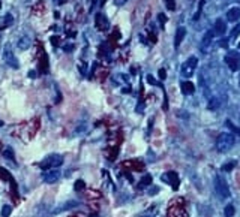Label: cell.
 <instances>
[{
    "label": "cell",
    "instance_id": "1",
    "mask_svg": "<svg viewBox=\"0 0 240 217\" xmlns=\"http://www.w3.org/2000/svg\"><path fill=\"white\" fill-rule=\"evenodd\" d=\"M234 145V135L233 133H221L216 139V150L219 153H227Z\"/></svg>",
    "mask_w": 240,
    "mask_h": 217
},
{
    "label": "cell",
    "instance_id": "2",
    "mask_svg": "<svg viewBox=\"0 0 240 217\" xmlns=\"http://www.w3.org/2000/svg\"><path fill=\"white\" fill-rule=\"evenodd\" d=\"M215 192H216V195L221 198V199H227L228 196H230V187H228V184H227V181L221 177V175H216L215 177Z\"/></svg>",
    "mask_w": 240,
    "mask_h": 217
},
{
    "label": "cell",
    "instance_id": "3",
    "mask_svg": "<svg viewBox=\"0 0 240 217\" xmlns=\"http://www.w3.org/2000/svg\"><path fill=\"white\" fill-rule=\"evenodd\" d=\"M63 163V157L60 154H51L48 157H45L41 163H39V168L41 169H53V168H59L60 165Z\"/></svg>",
    "mask_w": 240,
    "mask_h": 217
},
{
    "label": "cell",
    "instance_id": "4",
    "mask_svg": "<svg viewBox=\"0 0 240 217\" xmlns=\"http://www.w3.org/2000/svg\"><path fill=\"white\" fill-rule=\"evenodd\" d=\"M197 66H198V59H197V57H189V59L182 64V67H180L182 76H185V78L192 76V73H194V70L197 69Z\"/></svg>",
    "mask_w": 240,
    "mask_h": 217
},
{
    "label": "cell",
    "instance_id": "5",
    "mask_svg": "<svg viewBox=\"0 0 240 217\" xmlns=\"http://www.w3.org/2000/svg\"><path fill=\"white\" fill-rule=\"evenodd\" d=\"M60 171L59 169H48V171H45L44 174H42V180H44V183H48V184H54V183H57L59 180H60Z\"/></svg>",
    "mask_w": 240,
    "mask_h": 217
},
{
    "label": "cell",
    "instance_id": "6",
    "mask_svg": "<svg viewBox=\"0 0 240 217\" xmlns=\"http://www.w3.org/2000/svg\"><path fill=\"white\" fill-rule=\"evenodd\" d=\"M3 59H5V61L11 66V67H14V69H18V60H17V57L12 54V51H11V48H9V45H6L5 47V50H3Z\"/></svg>",
    "mask_w": 240,
    "mask_h": 217
},
{
    "label": "cell",
    "instance_id": "7",
    "mask_svg": "<svg viewBox=\"0 0 240 217\" xmlns=\"http://www.w3.org/2000/svg\"><path fill=\"white\" fill-rule=\"evenodd\" d=\"M162 180H164L165 183H170L174 190L179 187V177H177V174H176L174 171H168L167 174H164V175H162Z\"/></svg>",
    "mask_w": 240,
    "mask_h": 217
},
{
    "label": "cell",
    "instance_id": "8",
    "mask_svg": "<svg viewBox=\"0 0 240 217\" xmlns=\"http://www.w3.org/2000/svg\"><path fill=\"white\" fill-rule=\"evenodd\" d=\"M95 24L99 30H107L108 29V18L104 15V14H96V18H95Z\"/></svg>",
    "mask_w": 240,
    "mask_h": 217
},
{
    "label": "cell",
    "instance_id": "9",
    "mask_svg": "<svg viewBox=\"0 0 240 217\" xmlns=\"http://www.w3.org/2000/svg\"><path fill=\"white\" fill-rule=\"evenodd\" d=\"M213 36H215L213 30H210V32H207V33L204 35L203 42H201V51H207L209 45H210V44H212V41H213Z\"/></svg>",
    "mask_w": 240,
    "mask_h": 217
},
{
    "label": "cell",
    "instance_id": "10",
    "mask_svg": "<svg viewBox=\"0 0 240 217\" xmlns=\"http://www.w3.org/2000/svg\"><path fill=\"white\" fill-rule=\"evenodd\" d=\"M227 32V26L222 20H216L215 26H213V33L215 35H224Z\"/></svg>",
    "mask_w": 240,
    "mask_h": 217
},
{
    "label": "cell",
    "instance_id": "11",
    "mask_svg": "<svg viewBox=\"0 0 240 217\" xmlns=\"http://www.w3.org/2000/svg\"><path fill=\"white\" fill-rule=\"evenodd\" d=\"M185 35H186L185 27H179V29H177V32H176V38H174V47H176V48H179V47H180V44H182V41H183Z\"/></svg>",
    "mask_w": 240,
    "mask_h": 217
},
{
    "label": "cell",
    "instance_id": "12",
    "mask_svg": "<svg viewBox=\"0 0 240 217\" xmlns=\"http://www.w3.org/2000/svg\"><path fill=\"white\" fill-rule=\"evenodd\" d=\"M227 18H228V21H231V23L237 21V20L240 18V8H231V9H228Z\"/></svg>",
    "mask_w": 240,
    "mask_h": 217
},
{
    "label": "cell",
    "instance_id": "13",
    "mask_svg": "<svg viewBox=\"0 0 240 217\" xmlns=\"http://www.w3.org/2000/svg\"><path fill=\"white\" fill-rule=\"evenodd\" d=\"M225 63L228 64V67L231 69V70H237L239 69V66H240V63H239V60H236V59H233V57H230V56H227L225 57Z\"/></svg>",
    "mask_w": 240,
    "mask_h": 217
},
{
    "label": "cell",
    "instance_id": "14",
    "mask_svg": "<svg viewBox=\"0 0 240 217\" xmlns=\"http://www.w3.org/2000/svg\"><path fill=\"white\" fill-rule=\"evenodd\" d=\"M182 91H183L185 94H192V93L195 91V87H194V84H192L191 81H186V82L182 84Z\"/></svg>",
    "mask_w": 240,
    "mask_h": 217
},
{
    "label": "cell",
    "instance_id": "15",
    "mask_svg": "<svg viewBox=\"0 0 240 217\" xmlns=\"http://www.w3.org/2000/svg\"><path fill=\"white\" fill-rule=\"evenodd\" d=\"M29 47H30V38H27V36L20 38V41H18V48H20V50H27Z\"/></svg>",
    "mask_w": 240,
    "mask_h": 217
},
{
    "label": "cell",
    "instance_id": "16",
    "mask_svg": "<svg viewBox=\"0 0 240 217\" xmlns=\"http://www.w3.org/2000/svg\"><path fill=\"white\" fill-rule=\"evenodd\" d=\"M75 207H78V202H77V201H69V202H66V204H65V207H60V208H57L54 213H60V211L71 210V208H75Z\"/></svg>",
    "mask_w": 240,
    "mask_h": 217
},
{
    "label": "cell",
    "instance_id": "17",
    "mask_svg": "<svg viewBox=\"0 0 240 217\" xmlns=\"http://www.w3.org/2000/svg\"><path fill=\"white\" fill-rule=\"evenodd\" d=\"M150 184H152V175H150V174H146V175L141 178L140 189H141V187H146V186H150Z\"/></svg>",
    "mask_w": 240,
    "mask_h": 217
},
{
    "label": "cell",
    "instance_id": "18",
    "mask_svg": "<svg viewBox=\"0 0 240 217\" xmlns=\"http://www.w3.org/2000/svg\"><path fill=\"white\" fill-rule=\"evenodd\" d=\"M84 189H86V183L83 180H77L75 184H74V190L75 192H83Z\"/></svg>",
    "mask_w": 240,
    "mask_h": 217
},
{
    "label": "cell",
    "instance_id": "19",
    "mask_svg": "<svg viewBox=\"0 0 240 217\" xmlns=\"http://www.w3.org/2000/svg\"><path fill=\"white\" fill-rule=\"evenodd\" d=\"M126 163H129L132 168H135V171H138V172H141L143 169H144V165L141 163V162H126Z\"/></svg>",
    "mask_w": 240,
    "mask_h": 217
},
{
    "label": "cell",
    "instance_id": "20",
    "mask_svg": "<svg viewBox=\"0 0 240 217\" xmlns=\"http://www.w3.org/2000/svg\"><path fill=\"white\" fill-rule=\"evenodd\" d=\"M0 177H3V178L8 180V181H12V180H14V178L11 177V174H9L5 168H0Z\"/></svg>",
    "mask_w": 240,
    "mask_h": 217
},
{
    "label": "cell",
    "instance_id": "21",
    "mask_svg": "<svg viewBox=\"0 0 240 217\" xmlns=\"http://www.w3.org/2000/svg\"><path fill=\"white\" fill-rule=\"evenodd\" d=\"M216 45H218V47H221V48H227V50H228V45H230V42H228V38H224V39H219V41H216Z\"/></svg>",
    "mask_w": 240,
    "mask_h": 217
},
{
    "label": "cell",
    "instance_id": "22",
    "mask_svg": "<svg viewBox=\"0 0 240 217\" xmlns=\"http://www.w3.org/2000/svg\"><path fill=\"white\" fill-rule=\"evenodd\" d=\"M236 166V162H228V163H224L222 165V171H225V172H230V171H233V168Z\"/></svg>",
    "mask_w": 240,
    "mask_h": 217
},
{
    "label": "cell",
    "instance_id": "23",
    "mask_svg": "<svg viewBox=\"0 0 240 217\" xmlns=\"http://www.w3.org/2000/svg\"><path fill=\"white\" fill-rule=\"evenodd\" d=\"M11 213H12V205H3V208H2V216H3V217H8Z\"/></svg>",
    "mask_w": 240,
    "mask_h": 217
},
{
    "label": "cell",
    "instance_id": "24",
    "mask_svg": "<svg viewBox=\"0 0 240 217\" xmlns=\"http://www.w3.org/2000/svg\"><path fill=\"white\" fill-rule=\"evenodd\" d=\"M224 214H225L227 217H231V216H234V207H233V205H228V207H225V210H224Z\"/></svg>",
    "mask_w": 240,
    "mask_h": 217
},
{
    "label": "cell",
    "instance_id": "25",
    "mask_svg": "<svg viewBox=\"0 0 240 217\" xmlns=\"http://www.w3.org/2000/svg\"><path fill=\"white\" fill-rule=\"evenodd\" d=\"M165 6L168 11H174L176 9V2L174 0H165Z\"/></svg>",
    "mask_w": 240,
    "mask_h": 217
},
{
    "label": "cell",
    "instance_id": "26",
    "mask_svg": "<svg viewBox=\"0 0 240 217\" xmlns=\"http://www.w3.org/2000/svg\"><path fill=\"white\" fill-rule=\"evenodd\" d=\"M225 126H227V127H230L233 132H236V133H239V135H240V129H239V127H236V126H234V124H233L230 120H227V121H225Z\"/></svg>",
    "mask_w": 240,
    "mask_h": 217
},
{
    "label": "cell",
    "instance_id": "27",
    "mask_svg": "<svg viewBox=\"0 0 240 217\" xmlns=\"http://www.w3.org/2000/svg\"><path fill=\"white\" fill-rule=\"evenodd\" d=\"M3 156H5L6 159H9V160H14V151H12L11 148H6V150L3 151Z\"/></svg>",
    "mask_w": 240,
    "mask_h": 217
},
{
    "label": "cell",
    "instance_id": "28",
    "mask_svg": "<svg viewBox=\"0 0 240 217\" xmlns=\"http://www.w3.org/2000/svg\"><path fill=\"white\" fill-rule=\"evenodd\" d=\"M203 6H204V0H200V5H198V11H197V14H195V17H194V20H198V18H200V15H201V9H203Z\"/></svg>",
    "mask_w": 240,
    "mask_h": 217
},
{
    "label": "cell",
    "instance_id": "29",
    "mask_svg": "<svg viewBox=\"0 0 240 217\" xmlns=\"http://www.w3.org/2000/svg\"><path fill=\"white\" fill-rule=\"evenodd\" d=\"M218 105H219V102H218L216 99H212L207 108H209V110H210V111H213V110H215V108H218Z\"/></svg>",
    "mask_w": 240,
    "mask_h": 217
},
{
    "label": "cell",
    "instance_id": "30",
    "mask_svg": "<svg viewBox=\"0 0 240 217\" xmlns=\"http://www.w3.org/2000/svg\"><path fill=\"white\" fill-rule=\"evenodd\" d=\"M239 33H240V24H237V26L233 29V32H231V38H237V36H239Z\"/></svg>",
    "mask_w": 240,
    "mask_h": 217
},
{
    "label": "cell",
    "instance_id": "31",
    "mask_svg": "<svg viewBox=\"0 0 240 217\" xmlns=\"http://www.w3.org/2000/svg\"><path fill=\"white\" fill-rule=\"evenodd\" d=\"M50 41H51L53 47H59V45H60V38H59V36H53Z\"/></svg>",
    "mask_w": 240,
    "mask_h": 217
},
{
    "label": "cell",
    "instance_id": "32",
    "mask_svg": "<svg viewBox=\"0 0 240 217\" xmlns=\"http://www.w3.org/2000/svg\"><path fill=\"white\" fill-rule=\"evenodd\" d=\"M158 73H159V78H161V79H165V78H167V72H165V69H159V72H158Z\"/></svg>",
    "mask_w": 240,
    "mask_h": 217
},
{
    "label": "cell",
    "instance_id": "33",
    "mask_svg": "<svg viewBox=\"0 0 240 217\" xmlns=\"http://www.w3.org/2000/svg\"><path fill=\"white\" fill-rule=\"evenodd\" d=\"M158 18H159L161 24H165V21H167V17H165L164 14H159V15H158Z\"/></svg>",
    "mask_w": 240,
    "mask_h": 217
},
{
    "label": "cell",
    "instance_id": "34",
    "mask_svg": "<svg viewBox=\"0 0 240 217\" xmlns=\"http://www.w3.org/2000/svg\"><path fill=\"white\" fill-rule=\"evenodd\" d=\"M128 2V0H114V3H116V6H122V5H125Z\"/></svg>",
    "mask_w": 240,
    "mask_h": 217
},
{
    "label": "cell",
    "instance_id": "35",
    "mask_svg": "<svg viewBox=\"0 0 240 217\" xmlns=\"http://www.w3.org/2000/svg\"><path fill=\"white\" fill-rule=\"evenodd\" d=\"M65 51H66V53H71V51H74V45H71V44L65 45Z\"/></svg>",
    "mask_w": 240,
    "mask_h": 217
},
{
    "label": "cell",
    "instance_id": "36",
    "mask_svg": "<svg viewBox=\"0 0 240 217\" xmlns=\"http://www.w3.org/2000/svg\"><path fill=\"white\" fill-rule=\"evenodd\" d=\"M11 23H12V17H11V15H8V17H6V23H5V26H9Z\"/></svg>",
    "mask_w": 240,
    "mask_h": 217
},
{
    "label": "cell",
    "instance_id": "37",
    "mask_svg": "<svg viewBox=\"0 0 240 217\" xmlns=\"http://www.w3.org/2000/svg\"><path fill=\"white\" fill-rule=\"evenodd\" d=\"M150 41H152V42H156V41H158V38H156L153 33H150Z\"/></svg>",
    "mask_w": 240,
    "mask_h": 217
},
{
    "label": "cell",
    "instance_id": "38",
    "mask_svg": "<svg viewBox=\"0 0 240 217\" xmlns=\"http://www.w3.org/2000/svg\"><path fill=\"white\" fill-rule=\"evenodd\" d=\"M147 81H149V82H152V84H155V85H158V84H156V81H155L152 76H147Z\"/></svg>",
    "mask_w": 240,
    "mask_h": 217
},
{
    "label": "cell",
    "instance_id": "39",
    "mask_svg": "<svg viewBox=\"0 0 240 217\" xmlns=\"http://www.w3.org/2000/svg\"><path fill=\"white\" fill-rule=\"evenodd\" d=\"M125 175H126V178H128V180H129V181H131V183H132V181H134V178H132V175H131V174H129V172H126V174H125Z\"/></svg>",
    "mask_w": 240,
    "mask_h": 217
},
{
    "label": "cell",
    "instance_id": "40",
    "mask_svg": "<svg viewBox=\"0 0 240 217\" xmlns=\"http://www.w3.org/2000/svg\"><path fill=\"white\" fill-rule=\"evenodd\" d=\"M29 76H30V78H35V76H36V73H35L33 70H30V72H29Z\"/></svg>",
    "mask_w": 240,
    "mask_h": 217
},
{
    "label": "cell",
    "instance_id": "41",
    "mask_svg": "<svg viewBox=\"0 0 240 217\" xmlns=\"http://www.w3.org/2000/svg\"><path fill=\"white\" fill-rule=\"evenodd\" d=\"M158 190H159V189H158V187H156V189H152V190H150V195H155V193H156V192H158Z\"/></svg>",
    "mask_w": 240,
    "mask_h": 217
},
{
    "label": "cell",
    "instance_id": "42",
    "mask_svg": "<svg viewBox=\"0 0 240 217\" xmlns=\"http://www.w3.org/2000/svg\"><path fill=\"white\" fill-rule=\"evenodd\" d=\"M105 2H107V0H101V6H104V5H105Z\"/></svg>",
    "mask_w": 240,
    "mask_h": 217
},
{
    "label": "cell",
    "instance_id": "43",
    "mask_svg": "<svg viewBox=\"0 0 240 217\" xmlns=\"http://www.w3.org/2000/svg\"><path fill=\"white\" fill-rule=\"evenodd\" d=\"M2 126H3V121H2V120H0V127H2Z\"/></svg>",
    "mask_w": 240,
    "mask_h": 217
},
{
    "label": "cell",
    "instance_id": "44",
    "mask_svg": "<svg viewBox=\"0 0 240 217\" xmlns=\"http://www.w3.org/2000/svg\"><path fill=\"white\" fill-rule=\"evenodd\" d=\"M237 48H239V50H240V42H239V44H237Z\"/></svg>",
    "mask_w": 240,
    "mask_h": 217
},
{
    "label": "cell",
    "instance_id": "45",
    "mask_svg": "<svg viewBox=\"0 0 240 217\" xmlns=\"http://www.w3.org/2000/svg\"><path fill=\"white\" fill-rule=\"evenodd\" d=\"M236 2H240V0H236Z\"/></svg>",
    "mask_w": 240,
    "mask_h": 217
},
{
    "label": "cell",
    "instance_id": "46",
    "mask_svg": "<svg viewBox=\"0 0 240 217\" xmlns=\"http://www.w3.org/2000/svg\"><path fill=\"white\" fill-rule=\"evenodd\" d=\"M0 6H2V5H0Z\"/></svg>",
    "mask_w": 240,
    "mask_h": 217
}]
</instances>
